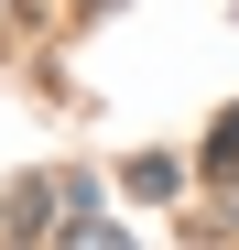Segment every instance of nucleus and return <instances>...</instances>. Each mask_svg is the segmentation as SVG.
Returning a JSON list of instances; mask_svg holds the SVG:
<instances>
[{"label": "nucleus", "mask_w": 239, "mask_h": 250, "mask_svg": "<svg viewBox=\"0 0 239 250\" xmlns=\"http://www.w3.org/2000/svg\"><path fill=\"white\" fill-rule=\"evenodd\" d=\"M218 163H239V109H228V142H218Z\"/></svg>", "instance_id": "f257e3e1"}]
</instances>
